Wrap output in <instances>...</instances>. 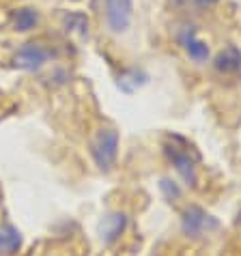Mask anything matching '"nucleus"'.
<instances>
[{
	"mask_svg": "<svg viewBox=\"0 0 241 256\" xmlns=\"http://www.w3.org/2000/svg\"><path fill=\"white\" fill-rule=\"evenodd\" d=\"M160 190L164 192V196L168 198V200H176V198L181 196V188L176 186L174 181H170V179H162V183H160Z\"/></svg>",
	"mask_w": 241,
	"mask_h": 256,
	"instance_id": "nucleus-13",
	"label": "nucleus"
},
{
	"mask_svg": "<svg viewBox=\"0 0 241 256\" xmlns=\"http://www.w3.org/2000/svg\"><path fill=\"white\" fill-rule=\"evenodd\" d=\"M104 22L110 34H125L134 22V0H104Z\"/></svg>",
	"mask_w": 241,
	"mask_h": 256,
	"instance_id": "nucleus-2",
	"label": "nucleus"
},
{
	"mask_svg": "<svg viewBox=\"0 0 241 256\" xmlns=\"http://www.w3.org/2000/svg\"><path fill=\"white\" fill-rule=\"evenodd\" d=\"M146 80H148V76L142 69L132 67V69H125L123 74L118 76V86H120V90H125V93H134V90H138L142 84H146Z\"/></svg>",
	"mask_w": 241,
	"mask_h": 256,
	"instance_id": "nucleus-12",
	"label": "nucleus"
},
{
	"mask_svg": "<svg viewBox=\"0 0 241 256\" xmlns=\"http://www.w3.org/2000/svg\"><path fill=\"white\" fill-rule=\"evenodd\" d=\"M41 24V13L34 6H20L11 16V28L16 32H32Z\"/></svg>",
	"mask_w": 241,
	"mask_h": 256,
	"instance_id": "nucleus-9",
	"label": "nucleus"
},
{
	"mask_svg": "<svg viewBox=\"0 0 241 256\" xmlns=\"http://www.w3.org/2000/svg\"><path fill=\"white\" fill-rule=\"evenodd\" d=\"M127 226V216L120 211H114V213H108L102 222H99V239L104 241L106 246L114 244V241L123 234Z\"/></svg>",
	"mask_w": 241,
	"mask_h": 256,
	"instance_id": "nucleus-7",
	"label": "nucleus"
},
{
	"mask_svg": "<svg viewBox=\"0 0 241 256\" xmlns=\"http://www.w3.org/2000/svg\"><path fill=\"white\" fill-rule=\"evenodd\" d=\"M62 28L69 34H78V37H88V16L82 11H69L62 16Z\"/></svg>",
	"mask_w": 241,
	"mask_h": 256,
	"instance_id": "nucleus-11",
	"label": "nucleus"
},
{
	"mask_svg": "<svg viewBox=\"0 0 241 256\" xmlns=\"http://www.w3.org/2000/svg\"><path fill=\"white\" fill-rule=\"evenodd\" d=\"M48 60H50V50L37 44V41H26L13 54V67L20 71H28V74H34L41 67H46Z\"/></svg>",
	"mask_w": 241,
	"mask_h": 256,
	"instance_id": "nucleus-5",
	"label": "nucleus"
},
{
	"mask_svg": "<svg viewBox=\"0 0 241 256\" xmlns=\"http://www.w3.org/2000/svg\"><path fill=\"white\" fill-rule=\"evenodd\" d=\"M214 67H216L218 74H224V76L237 74V71L241 69V50L237 46H232V44L222 48L214 58Z\"/></svg>",
	"mask_w": 241,
	"mask_h": 256,
	"instance_id": "nucleus-8",
	"label": "nucleus"
},
{
	"mask_svg": "<svg viewBox=\"0 0 241 256\" xmlns=\"http://www.w3.org/2000/svg\"><path fill=\"white\" fill-rule=\"evenodd\" d=\"M176 4H181V2H194L196 6H211V4H216V2H220V0H174Z\"/></svg>",
	"mask_w": 241,
	"mask_h": 256,
	"instance_id": "nucleus-14",
	"label": "nucleus"
},
{
	"mask_svg": "<svg viewBox=\"0 0 241 256\" xmlns=\"http://www.w3.org/2000/svg\"><path fill=\"white\" fill-rule=\"evenodd\" d=\"M164 153L166 158L170 160V164L174 166V170L179 172V176L183 179V183H188V186H196V166H194V160L190 158V151L186 148L176 146L174 144V138L172 142H166L164 144Z\"/></svg>",
	"mask_w": 241,
	"mask_h": 256,
	"instance_id": "nucleus-6",
	"label": "nucleus"
},
{
	"mask_svg": "<svg viewBox=\"0 0 241 256\" xmlns=\"http://www.w3.org/2000/svg\"><path fill=\"white\" fill-rule=\"evenodd\" d=\"M176 41L183 48V52L188 54V58L196 62V65H204L211 56V48L207 41H202L198 37V30L194 24H183L176 30Z\"/></svg>",
	"mask_w": 241,
	"mask_h": 256,
	"instance_id": "nucleus-4",
	"label": "nucleus"
},
{
	"mask_svg": "<svg viewBox=\"0 0 241 256\" xmlns=\"http://www.w3.org/2000/svg\"><path fill=\"white\" fill-rule=\"evenodd\" d=\"M118 132L114 127H104L97 132V136L90 142V155L102 172H110L118 158Z\"/></svg>",
	"mask_w": 241,
	"mask_h": 256,
	"instance_id": "nucleus-1",
	"label": "nucleus"
},
{
	"mask_svg": "<svg viewBox=\"0 0 241 256\" xmlns=\"http://www.w3.org/2000/svg\"><path fill=\"white\" fill-rule=\"evenodd\" d=\"M239 224H241V213H239Z\"/></svg>",
	"mask_w": 241,
	"mask_h": 256,
	"instance_id": "nucleus-15",
	"label": "nucleus"
},
{
	"mask_svg": "<svg viewBox=\"0 0 241 256\" xmlns=\"http://www.w3.org/2000/svg\"><path fill=\"white\" fill-rule=\"evenodd\" d=\"M20 248H22V234H20V230L9 224L0 226V254L13 256L20 252Z\"/></svg>",
	"mask_w": 241,
	"mask_h": 256,
	"instance_id": "nucleus-10",
	"label": "nucleus"
},
{
	"mask_svg": "<svg viewBox=\"0 0 241 256\" xmlns=\"http://www.w3.org/2000/svg\"><path fill=\"white\" fill-rule=\"evenodd\" d=\"M218 226H220L218 220L204 209L196 207V204L188 207L181 216V230H183V234H188V237H192V239L211 234L214 230H218Z\"/></svg>",
	"mask_w": 241,
	"mask_h": 256,
	"instance_id": "nucleus-3",
	"label": "nucleus"
}]
</instances>
